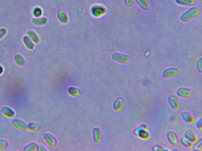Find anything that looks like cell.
<instances>
[{
	"instance_id": "obj_1",
	"label": "cell",
	"mask_w": 202,
	"mask_h": 151,
	"mask_svg": "<svg viewBox=\"0 0 202 151\" xmlns=\"http://www.w3.org/2000/svg\"><path fill=\"white\" fill-rule=\"evenodd\" d=\"M201 9L194 7L186 11L180 17V20L183 22H189L198 18L201 14Z\"/></svg>"
},
{
	"instance_id": "obj_2",
	"label": "cell",
	"mask_w": 202,
	"mask_h": 151,
	"mask_svg": "<svg viewBox=\"0 0 202 151\" xmlns=\"http://www.w3.org/2000/svg\"><path fill=\"white\" fill-rule=\"evenodd\" d=\"M107 9L105 5L101 4H95L90 7L91 14L94 18H101L107 13Z\"/></svg>"
},
{
	"instance_id": "obj_3",
	"label": "cell",
	"mask_w": 202,
	"mask_h": 151,
	"mask_svg": "<svg viewBox=\"0 0 202 151\" xmlns=\"http://www.w3.org/2000/svg\"><path fill=\"white\" fill-rule=\"evenodd\" d=\"M134 133L137 138L144 142H149L152 139V135L149 129H145L140 126L135 129Z\"/></svg>"
},
{
	"instance_id": "obj_4",
	"label": "cell",
	"mask_w": 202,
	"mask_h": 151,
	"mask_svg": "<svg viewBox=\"0 0 202 151\" xmlns=\"http://www.w3.org/2000/svg\"><path fill=\"white\" fill-rule=\"evenodd\" d=\"M177 95L180 98L185 99H190L195 96V92L187 88L180 87L176 91Z\"/></svg>"
},
{
	"instance_id": "obj_5",
	"label": "cell",
	"mask_w": 202,
	"mask_h": 151,
	"mask_svg": "<svg viewBox=\"0 0 202 151\" xmlns=\"http://www.w3.org/2000/svg\"><path fill=\"white\" fill-rule=\"evenodd\" d=\"M112 58L116 62L124 65L129 64L132 61V58L128 55L119 53L114 54Z\"/></svg>"
},
{
	"instance_id": "obj_6",
	"label": "cell",
	"mask_w": 202,
	"mask_h": 151,
	"mask_svg": "<svg viewBox=\"0 0 202 151\" xmlns=\"http://www.w3.org/2000/svg\"><path fill=\"white\" fill-rule=\"evenodd\" d=\"M180 75V72L178 69L171 68L163 71L162 76L165 79L170 80L178 77Z\"/></svg>"
},
{
	"instance_id": "obj_7",
	"label": "cell",
	"mask_w": 202,
	"mask_h": 151,
	"mask_svg": "<svg viewBox=\"0 0 202 151\" xmlns=\"http://www.w3.org/2000/svg\"><path fill=\"white\" fill-rule=\"evenodd\" d=\"M168 100L171 107L174 110L179 112L181 110L182 105L180 100L177 97L171 95L168 97Z\"/></svg>"
},
{
	"instance_id": "obj_8",
	"label": "cell",
	"mask_w": 202,
	"mask_h": 151,
	"mask_svg": "<svg viewBox=\"0 0 202 151\" xmlns=\"http://www.w3.org/2000/svg\"><path fill=\"white\" fill-rule=\"evenodd\" d=\"M167 136L169 142L172 145L178 147L180 145V139L178 135L172 131H168Z\"/></svg>"
},
{
	"instance_id": "obj_9",
	"label": "cell",
	"mask_w": 202,
	"mask_h": 151,
	"mask_svg": "<svg viewBox=\"0 0 202 151\" xmlns=\"http://www.w3.org/2000/svg\"><path fill=\"white\" fill-rule=\"evenodd\" d=\"M44 139L45 142L49 148L55 149L56 148L57 143L53 135L49 133H46L44 135Z\"/></svg>"
},
{
	"instance_id": "obj_10",
	"label": "cell",
	"mask_w": 202,
	"mask_h": 151,
	"mask_svg": "<svg viewBox=\"0 0 202 151\" xmlns=\"http://www.w3.org/2000/svg\"><path fill=\"white\" fill-rule=\"evenodd\" d=\"M93 137L94 141L98 145L102 144L103 142V134L102 131L98 128H94L93 130Z\"/></svg>"
},
{
	"instance_id": "obj_11",
	"label": "cell",
	"mask_w": 202,
	"mask_h": 151,
	"mask_svg": "<svg viewBox=\"0 0 202 151\" xmlns=\"http://www.w3.org/2000/svg\"><path fill=\"white\" fill-rule=\"evenodd\" d=\"M181 116L183 121L190 125H193L195 123V118L193 115L188 112L183 111L181 113Z\"/></svg>"
},
{
	"instance_id": "obj_12",
	"label": "cell",
	"mask_w": 202,
	"mask_h": 151,
	"mask_svg": "<svg viewBox=\"0 0 202 151\" xmlns=\"http://www.w3.org/2000/svg\"><path fill=\"white\" fill-rule=\"evenodd\" d=\"M1 113L4 117L8 119H11L15 117V112L14 109L8 106L3 107L1 110Z\"/></svg>"
},
{
	"instance_id": "obj_13",
	"label": "cell",
	"mask_w": 202,
	"mask_h": 151,
	"mask_svg": "<svg viewBox=\"0 0 202 151\" xmlns=\"http://www.w3.org/2000/svg\"><path fill=\"white\" fill-rule=\"evenodd\" d=\"M12 125L17 130L24 132L27 129V125L24 121L19 119H15L12 122Z\"/></svg>"
},
{
	"instance_id": "obj_14",
	"label": "cell",
	"mask_w": 202,
	"mask_h": 151,
	"mask_svg": "<svg viewBox=\"0 0 202 151\" xmlns=\"http://www.w3.org/2000/svg\"><path fill=\"white\" fill-rule=\"evenodd\" d=\"M125 101L123 98H117L114 102L113 108L117 112H121L123 110L124 107Z\"/></svg>"
},
{
	"instance_id": "obj_15",
	"label": "cell",
	"mask_w": 202,
	"mask_h": 151,
	"mask_svg": "<svg viewBox=\"0 0 202 151\" xmlns=\"http://www.w3.org/2000/svg\"><path fill=\"white\" fill-rule=\"evenodd\" d=\"M57 16L58 20L62 23L65 24L68 22L69 19L68 14L64 9H60L58 11Z\"/></svg>"
},
{
	"instance_id": "obj_16",
	"label": "cell",
	"mask_w": 202,
	"mask_h": 151,
	"mask_svg": "<svg viewBox=\"0 0 202 151\" xmlns=\"http://www.w3.org/2000/svg\"><path fill=\"white\" fill-rule=\"evenodd\" d=\"M184 136L185 138L192 142L194 144L197 143L199 139L196 134L190 129H187L186 131L184 133Z\"/></svg>"
},
{
	"instance_id": "obj_17",
	"label": "cell",
	"mask_w": 202,
	"mask_h": 151,
	"mask_svg": "<svg viewBox=\"0 0 202 151\" xmlns=\"http://www.w3.org/2000/svg\"><path fill=\"white\" fill-rule=\"evenodd\" d=\"M23 42L24 45L29 50H33L35 49V45L34 43L27 35H25L23 38Z\"/></svg>"
},
{
	"instance_id": "obj_18",
	"label": "cell",
	"mask_w": 202,
	"mask_h": 151,
	"mask_svg": "<svg viewBox=\"0 0 202 151\" xmlns=\"http://www.w3.org/2000/svg\"><path fill=\"white\" fill-rule=\"evenodd\" d=\"M69 96L71 97L74 98H79L81 95L80 91L77 88L75 87H70L68 90Z\"/></svg>"
},
{
	"instance_id": "obj_19",
	"label": "cell",
	"mask_w": 202,
	"mask_h": 151,
	"mask_svg": "<svg viewBox=\"0 0 202 151\" xmlns=\"http://www.w3.org/2000/svg\"><path fill=\"white\" fill-rule=\"evenodd\" d=\"M27 129L29 132L32 133H37L40 130L39 125L33 122H29L27 125Z\"/></svg>"
},
{
	"instance_id": "obj_20",
	"label": "cell",
	"mask_w": 202,
	"mask_h": 151,
	"mask_svg": "<svg viewBox=\"0 0 202 151\" xmlns=\"http://www.w3.org/2000/svg\"><path fill=\"white\" fill-rule=\"evenodd\" d=\"M137 3L145 10H149L152 8V4L149 0H136Z\"/></svg>"
},
{
	"instance_id": "obj_21",
	"label": "cell",
	"mask_w": 202,
	"mask_h": 151,
	"mask_svg": "<svg viewBox=\"0 0 202 151\" xmlns=\"http://www.w3.org/2000/svg\"><path fill=\"white\" fill-rule=\"evenodd\" d=\"M32 23L35 25L42 26L45 25L48 23V19L46 17L35 18L32 20Z\"/></svg>"
},
{
	"instance_id": "obj_22",
	"label": "cell",
	"mask_w": 202,
	"mask_h": 151,
	"mask_svg": "<svg viewBox=\"0 0 202 151\" xmlns=\"http://www.w3.org/2000/svg\"><path fill=\"white\" fill-rule=\"evenodd\" d=\"M180 139V143H181L182 144L183 146H184L185 148L193 150L194 147V144L192 143L187 138L185 137L182 138Z\"/></svg>"
},
{
	"instance_id": "obj_23",
	"label": "cell",
	"mask_w": 202,
	"mask_h": 151,
	"mask_svg": "<svg viewBox=\"0 0 202 151\" xmlns=\"http://www.w3.org/2000/svg\"><path fill=\"white\" fill-rule=\"evenodd\" d=\"M176 3L178 5L191 7L195 5L196 0H175Z\"/></svg>"
},
{
	"instance_id": "obj_24",
	"label": "cell",
	"mask_w": 202,
	"mask_h": 151,
	"mask_svg": "<svg viewBox=\"0 0 202 151\" xmlns=\"http://www.w3.org/2000/svg\"><path fill=\"white\" fill-rule=\"evenodd\" d=\"M14 60L17 65L20 67H24L25 65L26 61L25 60L22 55L19 54H17L14 57Z\"/></svg>"
},
{
	"instance_id": "obj_25",
	"label": "cell",
	"mask_w": 202,
	"mask_h": 151,
	"mask_svg": "<svg viewBox=\"0 0 202 151\" xmlns=\"http://www.w3.org/2000/svg\"><path fill=\"white\" fill-rule=\"evenodd\" d=\"M27 35L29 38L34 43V44H39L40 41V38L36 32L32 30L29 31L27 32Z\"/></svg>"
},
{
	"instance_id": "obj_26",
	"label": "cell",
	"mask_w": 202,
	"mask_h": 151,
	"mask_svg": "<svg viewBox=\"0 0 202 151\" xmlns=\"http://www.w3.org/2000/svg\"><path fill=\"white\" fill-rule=\"evenodd\" d=\"M32 14L35 18H38L42 17L43 14L42 9L40 7H35L32 10Z\"/></svg>"
},
{
	"instance_id": "obj_27",
	"label": "cell",
	"mask_w": 202,
	"mask_h": 151,
	"mask_svg": "<svg viewBox=\"0 0 202 151\" xmlns=\"http://www.w3.org/2000/svg\"><path fill=\"white\" fill-rule=\"evenodd\" d=\"M38 144L35 142L29 143L24 148V150L27 151H35L37 150Z\"/></svg>"
},
{
	"instance_id": "obj_28",
	"label": "cell",
	"mask_w": 202,
	"mask_h": 151,
	"mask_svg": "<svg viewBox=\"0 0 202 151\" xmlns=\"http://www.w3.org/2000/svg\"><path fill=\"white\" fill-rule=\"evenodd\" d=\"M202 148V140L201 138L199 139L197 143L194 144V147L193 150L199 151Z\"/></svg>"
},
{
	"instance_id": "obj_29",
	"label": "cell",
	"mask_w": 202,
	"mask_h": 151,
	"mask_svg": "<svg viewBox=\"0 0 202 151\" xmlns=\"http://www.w3.org/2000/svg\"><path fill=\"white\" fill-rule=\"evenodd\" d=\"M8 144L7 141L4 140H0V151L4 150L7 148Z\"/></svg>"
},
{
	"instance_id": "obj_30",
	"label": "cell",
	"mask_w": 202,
	"mask_h": 151,
	"mask_svg": "<svg viewBox=\"0 0 202 151\" xmlns=\"http://www.w3.org/2000/svg\"><path fill=\"white\" fill-rule=\"evenodd\" d=\"M197 70L200 72H202V58H199L197 62Z\"/></svg>"
},
{
	"instance_id": "obj_31",
	"label": "cell",
	"mask_w": 202,
	"mask_h": 151,
	"mask_svg": "<svg viewBox=\"0 0 202 151\" xmlns=\"http://www.w3.org/2000/svg\"><path fill=\"white\" fill-rule=\"evenodd\" d=\"M7 33V30L4 28H2L0 29V40L2 39L5 36Z\"/></svg>"
},
{
	"instance_id": "obj_32",
	"label": "cell",
	"mask_w": 202,
	"mask_h": 151,
	"mask_svg": "<svg viewBox=\"0 0 202 151\" xmlns=\"http://www.w3.org/2000/svg\"><path fill=\"white\" fill-rule=\"evenodd\" d=\"M202 118H200L195 123V126L198 129L200 130H202Z\"/></svg>"
},
{
	"instance_id": "obj_33",
	"label": "cell",
	"mask_w": 202,
	"mask_h": 151,
	"mask_svg": "<svg viewBox=\"0 0 202 151\" xmlns=\"http://www.w3.org/2000/svg\"><path fill=\"white\" fill-rule=\"evenodd\" d=\"M163 148L161 146L156 145L152 148V150L154 151H163Z\"/></svg>"
},
{
	"instance_id": "obj_34",
	"label": "cell",
	"mask_w": 202,
	"mask_h": 151,
	"mask_svg": "<svg viewBox=\"0 0 202 151\" xmlns=\"http://www.w3.org/2000/svg\"><path fill=\"white\" fill-rule=\"evenodd\" d=\"M124 1L126 5L128 6H131L133 5L135 0H124Z\"/></svg>"
},
{
	"instance_id": "obj_35",
	"label": "cell",
	"mask_w": 202,
	"mask_h": 151,
	"mask_svg": "<svg viewBox=\"0 0 202 151\" xmlns=\"http://www.w3.org/2000/svg\"><path fill=\"white\" fill-rule=\"evenodd\" d=\"M38 151H46V148L44 147V146L41 145H38L37 150Z\"/></svg>"
},
{
	"instance_id": "obj_36",
	"label": "cell",
	"mask_w": 202,
	"mask_h": 151,
	"mask_svg": "<svg viewBox=\"0 0 202 151\" xmlns=\"http://www.w3.org/2000/svg\"><path fill=\"white\" fill-rule=\"evenodd\" d=\"M140 126V127H141L143 128H144L145 129H149V128L148 127V126L147 125H146V124H141L139 126Z\"/></svg>"
},
{
	"instance_id": "obj_37",
	"label": "cell",
	"mask_w": 202,
	"mask_h": 151,
	"mask_svg": "<svg viewBox=\"0 0 202 151\" xmlns=\"http://www.w3.org/2000/svg\"><path fill=\"white\" fill-rule=\"evenodd\" d=\"M151 52L150 51H147L146 52L145 54V55L146 57H150L151 56Z\"/></svg>"
},
{
	"instance_id": "obj_38",
	"label": "cell",
	"mask_w": 202,
	"mask_h": 151,
	"mask_svg": "<svg viewBox=\"0 0 202 151\" xmlns=\"http://www.w3.org/2000/svg\"><path fill=\"white\" fill-rule=\"evenodd\" d=\"M4 68L3 67V66L0 65V76L2 75L3 74V73L4 72Z\"/></svg>"
},
{
	"instance_id": "obj_39",
	"label": "cell",
	"mask_w": 202,
	"mask_h": 151,
	"mask_svg": "<svg viewBox=\"0 0 202 151\" xmlns=\"http://www.w3.org/2000/svg\"><path fill=\"white\" fill-rule=\"evenodd\" d=\"M168 150H168V149H166V148H163V151H168Z\"/></svg>"
}]
</instances>
